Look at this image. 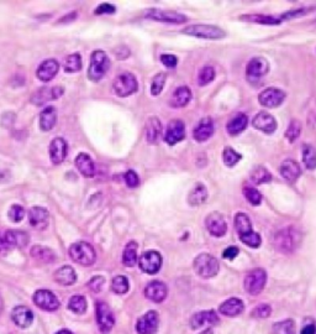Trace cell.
I'll return each mask as SVG.
<instances>
[{
	"mask_svg": "<svg viewBox=\"0 0 316 334\" xmlns=\"http://www.w3.org/2000/svg\"><path fill=\"white\" fill-rule=\"evenodd\" d=\"M128 289H130V283H128V280L125 276H116L113 278L111 290H113L116 295L126 294Z\"/></svg>",
	"mask_w": 316,
	"mask_h": 334,
	"instance_id": "c3c4849f",
	"label": "cell"
},
{
	"mask_svg": "<svg viewBox=\"0 0 316 334\" xmlns=\"http://www.w3.org/2000/svg\"><path fill=\"white\" fill-rule=\"evenodd\" d=\"M284 99L285 93L278 88H267L258 96L259 104L267 108H278L279 105H282Z\"/></svg>",
	"mask_w": 316,
	"mask_h": 334,
	"instance_id": "e0dca14e",
	"label": "cell"
},
{
	"mask_svg": "<svg viewBox=\"0 0 316 334\" xmlns=\"http://www.w3.org/2000/svg\"><path fill=\"white\" fill-rule=\"evenodd\" d=\"M115 7L111 4H101L100 7H98L95 9L94 13L96 15H101V14H114L115 13Z\"/></svg>",
	"mask_w": 316,
	"mask_h": 334,
	"instance_id": "91938a15",
	"label": "cell"
},
{
	"mask_svg": "<svg viewBox=\"0 0 316 334\" xmlns=\"http://www.w3.org/2000/svg\"><path fill=\"white\" fill-rule=\"evenodd\" d=\"M266 282H267V272L263 269H253L252 271L246 275L244 286L245 290L250 295L257 296L259 295L265 289Z\"/></svg>",
	"mask_w": 316,
	"mask_h": 334,
	"instance_id": "52a82bcc",
	"label": "cell"
},
{
	"mask_svg": "<svg viewBox=\"0 0 316 334\" xmlns=\"http://www.w3.org/2000/svg\"><path fill=\"white\" fill-rule=\"evenodd\" d=\"M2 306H3V304H2V300H0V309H2Z\"/></svg>",
	"mask_w": 316,
	"mask_h": 334,
	"instance_id": "03108f58",
	"label": "cell"
},
{
	"mask_svg": "<svg viewBox=\"0 0 316 334\" xmlns=\"http://www.w3.org/2000/svg\"><path fill=\"white\" fill-rule=\"evenodd\" d=\"M304 14H306V10L304 8L301 9H297V10H291V11H286V13L283 14L282 16L279 17L280 20H289V19H295V17H299L301 15H304Z\"/></svg>",
	"mask_w": 316,
	"mask_h": 334,
	"instance_id": "680465c9",
	"label": "cell"
},
{
	"mask_svg": "<svg viewBox=\"0 0 316 334\" xmlns=\"http://www.w3.org/2000/svg\"><path fill=\"white\" fill-rule=\"evenodd\" d=\"M206 229L216 238H221L227 231V223L225 221L224 216L219 212H213L206 217L205 219Z\"/></svg>",
	"mask_w": 316,
	"mask_h": 334,
	"instance_id": "2e32d148",
	"label": "cell"
},
{
	"mask_svg": "<svg viewBox=\"0 0 316 334\" xmlns=\"http://www.w3.org/2000/svg\"><path fill=\"white\" fill-rule=\"evenodd\" d=\"M269 71V62L265 57L257 56L250 60L246 66V77L250 83H257L263 76H266Z\"/></svg>",
	"mask_w": 316,
	"mask_h": 334,
	"instance_id": "ba28073f",
	"label": "cell"
},
{
	"mask_svg": "<svg viewBox=\"0 0 316 334\" xmlns=\"http://www.w3.org/2000/svg\"><path fill=\"white\" fill-rule=\"evenodd\" d=\"M219 323V317L215 313V311H203L193 315L190 318V327L192 329H198V328L205 326V324H215Z\"/></svg>",
	"mask_w": 316,
	"mask_h": 334,
	"instance_id": "d4e9b609",
	"label": "cell"
},
{
	"mask_svg": "<svg viewBox=\"0 0 316 334\" xmlns=\"http://www.w3.org/2000/svg\"><path fill=\"white\" fill-rule=\"evenodd\" d=\"M233 224H235V229L240 236H244L253 230L250 217L246 213H237L235 219H233Z\"/></svg>",
	"mask_w": 316,
	"mask_h": 334,
	"instance_id": "8d00e7d4",
	"label": "cell"
},
{
	"mask_svg": "<svg viewBox=\"0 0 316 334\" xmlns=\"http://www.w3.org/2000/svg\"><path fill=\"white\" fill-rule=\"evenodd\" d=\"M87 300L84 296L82 295H74L72 296L71 300L68 302V308L72 311V312L78 313V315H83L87 311Z\"/></svg>",
	"mask_w": 316,
	"mask_h": 334,
	"instance_id": "7bdbcfd3",
	"label": "cell"
},
{
	"mask_svg": "<svg viewBox=\"0 0 316 334\" xmlns=\"http://www.w3.org/2000/svg\"><path fill=\"white\" fill-rule=\"evenodd\" d=\"M166 80H167V75L163 72L157 73V75L152 78V82H151V94L152 96L157 97L161 94V92H162L163 88H165Z\"/></svg>",
	"mask_w": 316,
	"mask_h": 334,
	"instance_id": "bcb514c9",
	"label": "cell"
},
{
	"mask_svg": "<svg viewBox=\"0 0 316 334\" xmlns=\"http://www.w3.org/2000/svg\"><path fill=\"white\" fill-rule=\"evenodd\" d=\"M124 180L125 183H126L127 187H130V188H136L140 184V177L133 170H130V171H127L126 174L124 175Z\"/></svg>",
	"mask_w": 316,
	"mask_h": 334,
	"instance_id": "11a10c76",
	"label": "cell"
},
{
	"mask_svg": "<svg viewBox=\"0 0 316 334\" xmlns=\"http://www.w3.org/2000/svg\"><path fill=\"white\" fill-rule=\"evenodd\" d=\"M193 268H194V271L197 272V275H199L200 277L212 278L218 275L219 270H220V264H219L218 259L214 257L213 255L203 253L199 254L195 257L194 263H193Z\"/></svg>",
	"mask_w": 316,
	"mask_h": 334,
	"instance_id": "3957f363",
	"label": "cell"
},
{
	"mask_svg": "<svg viewBox=\"0 0 316 334\" xmlns=\"http://www.w3.org/2000/svg\"><path fill=\"white\" fill-rule=\"evenodd\" d=\"M301 133V123L299 120L293 119L291 123H289V127L285 131V137L289 142H295L298 140V137L300 136Z\"/></svg>",
	"mask_w": 316,
	"mask_h": 334,
	"instance_id": "7dc6e473",
	"label": "cell"
},
{
	"mask_svg": "<svg viewBox=\"0 0 316 334\" xmlns=\"http://www.w3.org/2000/svg\"><path fill=\"white\" fill-rule=\"evenodd\" d=\"M75 166H77L78 171L81 172L82 176H84V177L87 178L94 177L95 165L94 162H93L92 157H90L88 154H86V152H81V154H78V156L75 157Z\"/></svg>",
	"mask_w": 316,
	"mask_h": 334,
	"instance_id": "4316f807",
	"label": "cell"
},
{
	"mask_svg": "<svg viewBox=\"0 0 316 334\" xmlns=\"http://www.w3.org/2000/svg\"><path fill=\"white\" fill-rule=\"evenodd\" d=\"M110 68V60L101 50H96L90 56V64L88 68V78L93 82L103 80Z\"/></svg>",
	"mask_w": 316,
	"mask_h": 334,
	"instance_id": "7a4b0ae2",
	"label": "cell"
},
{
	"mask_svg": "<svg viewBox=\"0 0 316 334\" xmlns=\"http://www.w3.org/2000/svg\"><path fill=\"white\" fill-rule=\"evenodd\" d=\"M11 319L19 328H29L34 322V313L26 306H16L11 312Z\"/></svg>",
	"mask_w": 316,
	"mask_h": 334,
	"instance_id": "603a6c76",
	"label": "cell"
},
{
	"mask_svg": "<svg viewBox=\"0 0 316 334\" xmlns=\"http://www.w3.org/2000/svg\"><path fill=\"white\" fill-rule=\"evenodd\" d=\"M244 21L248 22H256V24H263V25H278L282 22L279 17L276 16H267V15H244L240 17Z\"/></svg>",
	"mask_w": 316,
	"mask_h": 334,
	"instance_id": "ab89813d",
	"label": "cell"
},
{
	"mask_svg": "<svg viewBox=\"0 0 316 334\" xmlns=\"http://www.w3.org/2000/svg\"><path fill=\"white\" fill-rule=\"evenodd\" d=\"M57 123V110L55 107H46L40 114V128L43 131H49Z\"/></svg>",
	"mask_w": 316,
	"mask_h": 334,
	"instance_id": "836d02e7",
	"label": "cell"
},
{
	"mask_svg": "<svg viewBox=\"0 0 316 334\" xmlns=\"http://www.w3.org/2000/svg\"><path fill=\"white\" fill-rule=\"evenodd\" d=\"M240 240H241L245 245H247V247L253 248V249L259 248V245L262 244L261 235L253 230L251 231V233L246 234V235H244V236H240Z\"/></svg>",
	"mask_w": 316,
	"mask_h": 334,
	"instance_id": "816d5d0a",
	"label": "cell"
},
{
	"mask_svg": "<svg viewBox=\"0 0 316 334\" xmlns=\"http://www.w3.org/2000/svg\"><path fill=\"white\" fill-rule=\"evenodd\" d=\"M24 217H25L24 207L19 206V204H14V206H11L10 209H9V218H10L11 222L19 223L24 219Z\"/></svg>",
	"mask_w": 316,
	"mask_h": 334,
	"instance_id": "f5cc1de1",
	"label": "cell"
},
{
	"mask_svg": "<svg viewBox=\"0 0 316 334\" xmlns=\"http://www.w3.org/2000/svg\"><path fill=\"white\" fill-rule=\"evenodd\" d=\"M7 249H8V247H7V243H5L4 235H3V234L0 233V251L7 250Z\"/></svg>",
	"mask_w": 316,
	"mask_h": 334,
	"instance_id": "be15d7a7",
	"label": "cell"
},
{
	"mask_svg": "<svg viewBox=\"0 0 316 334\" xmlns=\"http://www.w3.org/2000/svg\"><path fill=\"white\" fill-rule=\"evenodd\" d=\"M96 323L103 334H108L115 324V317L113 311L105 302H98L95 306Z\"/></svg>",
	"mask_w": 316,
	"mask_h": 334,
	"instance_id": "9c48e42d",
	"label": "cell"
},
{
	"mask_svg": "<svg viewBox=\"0 0 316 334\" xmlns=\"http://www.w3.org/2000/svg\"><path fill=\"white\" fill-rule=\"evenodd\" d=\"M182 32L189 36L206 40H220L226 36V32L215 25H192L183 29Z\"/></svg>",
	"mask_w": 316,
	"mask_h": 334,
	"instance_id": "5b68a950",
	"label": "cell"
},
{
	"mask_svg": "<svg viewBox=\"0 0 316 334\" xmlns=\"http://www.w3.org/2000/svg\"><path fill=\"white\" fill-rule=\"evenodd\" d=\"M167 295H168V289H167L166 283L157 280L152 281L145 289V296L152 302H163L166 300Z\"/></svg>",
	"mask_w": 316,
	"mask_h": 334,
	"instance_id": "ffe728a7",
	"label": "cell"
},
{
	"mask_svg": "<svg viewBox=\"0 0 316 334\" xmlns=\"http://www.w3.org/2000/svg\"><path fill=\"white\" fill-rule=\"evenodd\" d=\"M63 68L67 73H74L82 69V57L79 54H72L67 56L64 60Z\"/></svg>",
	"mask_w": 316,
	"mask_h": 334,
	"instance_id": "b9f144b4",
	"label": "cell"
},
{
	"mask_svg": "<svg viewBox=\"0 0 316 334\" xmlns=\"http://www.w3.org/2000/svg\"><path fill=\"white\" fill-rule=\"evenodd\" d=\"M316 326L315 323H306L301 329V334H315Z\"/></svg>",
	"mask_w": 316,
	"mask_h": 334,
	"instance_id": "6125c7cd",
	"label": "cell"
},
{
	"mask_svg": "<svg viewBox=\"0 0 316 334\" xmlns=\"http://www.w3.org/2000/svg\"><path fill=\"white\" fill-rule=\"evenodd\" d=\"M49 221V212L43 207H32L29 210V223L35 229H45Z\"/></svg>",
	"mask_w": 316,
	"mask_h": 334,
	"instance_id": "d6986e66",
	"label": "cell"
},
{
	"mask_svg": "<svg viewBox=\"0 0 316 334\" xmlns=\"http://www.w3.org/2000/svg\"><path fill=\"white\" fill-rule=\"evenodd\" d=\"M4 239L8 249L25 248L29 244V235L21 230H7Z\"/></svg>",
	"mask_w": 316,
	"mask_h": 334,
	"instance_id": "484cf974",
	"label": "cell"
},
{
	"mask_svg": "<svg viewBox=\"0 0 316 334\" xmlns=\"http://www.w3.org/2000/svg\"><path fill=\"white\" fill-rule=\"evenodd\" d=\"M303 162L308 170L316 169V150L314 146L304 144L303 146Z\"/></svg>",
	"mask_w": 316,
	"mask_h": 334,
	"instance_id": "60d3db41",
	"label": "cell"
},
{
	"mask_svg": "<svg viewBox=\"0 0 316 334\" xmlns=\"http://www.w3.org/2000/svg\"><path fill=\"white\" fill-rule=\"evenodd\" d=\"M280 175L289 182H294L301 175V167L295 160H284L280 165Z\"/></svg>",
	"mask_w": 316,
	"mask_h": 334,
	"instance_id": "f1b7e54d",
	"label": "cell"
},
{
	"mask_svg": "<svg viewBox=\"0 0 316 334\" xmlns=\"http://www.w3.org/2000/svg\"><path fill=\"white\" fill-rule=\"evenodd\" d=\"M245 309V304L240 298H229L227 301H225L224 303L221 304L220 311L221 315H224L225 317H237L239 315H241Z\"/></svg>",
	"mask_w": 316,
	"mask_h": 334,
	"instance_id": "f546056e",
	"label": "cell"
},
{
	"mask_svg": "<svg viewBox=\"0 0 316 334\" xmlns=\"http://www.w3.org/2000/svg\"><path fill=\"white\" fill-rule=\"evenodd\" d=\"M64 93L63 87L54 86V87H42L39 90L34 93L31 97L30 102L34 105H43L48 103L49 101H55L62 97Z\"/></svg>",
	"mask_w": 316,
	"mask_h": 334,
	"instance_id": "7c38bea8",
	"label": "cell"
},
{
	"mask_svg": "<svg viewBox=\"0 0 316 334\" xmlns=\"http://www.w3.org/2000/svg\"><path fill=\"white\" fill-rule=\"evenodd\" d=\"M105 283V278L103 276H94L88 282V286L93 292H100Z\"/></svg>",
	"mask_w": 316,
	"mask_h": 334,
	"instance_id": "9f6ffc18",
	"label": "cell"
},
{
	"mask_svg": "<svg viewBox=\"0 0 316 334\" xmlns=\"http://www.w3.org/2000/svg\"><path fill=\"white\" fill-rule=\"evenodd\" d=\"M301 234L295 228H285V229L278 231L274 236V244L280 253L291 254L300 245Z\"/></svg>",
	"mask_w": 316,
	"mask_h": 334,
	"instance_id": "6da1fadb",
	"label": "cell"
},
{
	"mask_svg": "<svg viewBox=\"0 0 316 334\" xmlns=\"http://www.w3.org/2000/svg\"><path fill=\"white\" fill-rule=\"evenodd\" d=\"M60 71V63L55 60V58H49V60L43 61L40 64L39 68L36 71V76L40 81L49 82L54 80V77Z\"/></svg>",
	"mask_w": 316,
	"mask_h": 334,
	"instance_id": "cb8c5ba5",
	"label": "cell"
},
{
	"mask_svg": "<svg viewBox=\"0 0 316 334\" xmlns=\"http://www.w3.org/2000/svg\"><path fill=\"white\" fill-rule=\"evenodd\" d=\"M161 62L165 64L167 68H175V67H177L178 60L174 55L165 54V55H161Z\"/></svg>",
	"mask_w": 316,
	"mask_h": 334,
	"instance_id": "6f0895ef",
	"label": "cell"
},
{
	"mask_svg": "<svg viewBox=\"0 0 316 334\" xmlns=\"http://www.w3.org/2000/svg\"><path fill=\"white\" fill-rule=\"evenodd\" d=\"M250 178H251V181H252L253 184H262V183L271 182L272 175H271V172L266 169V167L257 166L256 169L251 172Z\"/></svg>",
	"mask_w": 316,
	"mask_h": 334,
	"instance_id": "f35d334b",
	"label": "cell"
},
{
	"mask_svg": "<svg viewBox=\"0 0 316 334\" xmlns=\"http://www.w3.org/2000/svg\"><path fill=\"white\" fill-rule=\"evenodd\" d=\"M248 125V118L245 114H237V115L233 116L229 120L226 125L227 133L230 134L231 136H236L239 134H241L242 131L246 130Z\"/></svg>",
	"mask_w": 316,
	"mask_h": 334,
	"instance_id": "e575fe53",
	"label": "cell"
},
{
	"mask_svg": "<svg viewBox=\"0 0 316 334\" xmlns=\"http://www.w3.org/2000/svg\"><path fill=\"white\" fill-rule=\"evenodd\" d=\"M273 334H295V323L292 319L278 322L272 328Z\"/></svg>",
	"mask_w": 316,
	"mask_h": 334,
	"instance_id": "f6af8a7d",
	"label": "cell"
},
{
	"mask_svg": "<svg viewBox=\"0 0 316 334\" xmlns=\"http://www.w3.org/2000/svg\"><path fill=\"white\" fill-rule=\"evenodd\" d=\"M56 334H73V333L68 329H62V330H60V332H57Z\"/></svg>",
	"mask_w": 316,
	"mask_h": 334,
	"instance_id": "e7e4bbea",
	"label": "cell"
},
{
	"mask_svg": "<svg viewBox=\"0 0 316 334\" xmlns=\"http://www.w3.org/2000/svg\"><path fill=\"white\" fill-rule=\"evenodd\" d=\"M244 195L246 199L248 201V203H251L252 206H259V204H261L262 195L261 192L257 188H254V187H245Z\"/></svg>",
	"mask_w": 316,
	"mask_h": 334,
	"instance_id": "f907efd6",
	"label": "cell"
},
{
	"mask_svg": "<svg viewBox=\"0 0 316 334\" xmlns=\"http://www.w3.org/2000/svg\"><path fill=\"white\" fill-rule=\"evenodd\" d=\"M69 256L74 263L82 266H92L96 260L94 248L86 242H78L69 248Z\"/></svg>",
	"mask_w": 316,
	"mask_h": 334,
	"instance_id": "277c9868",
	"label": "cell"
},
{
	"mask_svg": "<svg viewBox=\"0 0 316 334\" xmlns=\"http://www.w3.org/2000/svg\"><path fill=\"white\" fill-rule=\"evenodd\" d=\"M34 302L37 307L45 309V311H57L60 308V300L57 298L54 292L48 291V290H39L35 292L34 295Z\"/></svg>",
	"mask_w": 316,
	"mask_h": 334,
	"instance_id": "5bb4252c",
	"label": "cell"
},
{
	"mask_svg": "<svg viewBox=\"0 0 316 334\" xmlns=\"http://www.w3.org/2000/svg\"><path fill=\"white\" fill-rule=\"evenodd\" d=\"M137 263V244L135 242H130L125 248L122 254V264L127 268H133Z\"/></svg>",
	"mask_w": 316,
	"mask_h": 334,
	"instance_id": "74e56055",
	"label": "cell"
},
{
	"mask_svg": "<svg viewBox=\"0 0 316 334\" xmlns=\"http://www.w3.org/2000/svg\"><path fill=\"white\" fill-rule=\"evenodd\" d=\"M214 134V122L210 116H204L199 120L197 127L193 131V136L198 142H204L209 140Z\"/></svg>",
	"mask_w": 316,
	"mask_h": 334,
	"instance_id": "7402d4cb",
	"label": "cell"
},
{
	"mask_svg": "<svg viewBox=\"0 0 316 334\" xmlns=\"http://www.w3.org/2000/svg\"><path fill=\"white\" fill-rule=\"evenodd\" d=\"M31 256L41 264H52L56 260V254L52 249L43 245H34L31 248Z\"/></svg>",
	"mask_w": 316,
	"mask_h": 334,
	"instance_id": "d6a6232c",
	"label": "cell"
},
{
	"mask_svg": "<svg viewBox=\"0 0 316 334\" xmlns=\"http://www.w3.org/2000/svg\"><path fill=\"white\" fill-rule=\"evenodd\" d=\"M252 127L266 134H273L277 130V120L267 111H259L252 120Z\"/></svg>",
	"mask_w": 316,
	"mask_h": 334,
	"instance_id": "ac0fdd59",
	"label": "cell"
},
{
	"mask_svg": "<svg viewBox=\"0 0 316 334\" xmlns=\"http://www.w3.org/2000/svg\"><path fill=\"white\" fill-rule=\"evenodd\" d=\"M55 281L62 286H72L77 281V274L72 266H62L58 270H56L54 275Z\"/></svg>",
	"mask_w": 316,
	"mask_h": 334,
	"instance_id": "4dcf8cb0",
	"label": "cell"
},
{
	"mask_svg": "<svg viewBox=\"0 0 316 334\" xmlns=\"http://www.w3.org/2000/svg\"><path fill=\"white\" fill-rule=\"evenodd\" d=\"M67 151H68V145L62 137H56L49 144V157H51V161L55 165L63 162L67 156Z\"/></svg>",
	"mask_w": 316,
	"mask_h": 334,
	"instance_id": "44dd1931",
	"label": "cell"
},
{
	"mask_svg": "<svg viewBox=\"0 0 316 334\" xmlns=\"http://www.w3.org/2000/svg\"><path fill=\"white\" fill-rule=\"evenodd\" d=\"M207 196H209V193H207L206 187L203 183H197L189 192L188 203L190 206H200L206 201Z\"/></svg>",
	"mask_w": 316,
	"mask_h": 334,
	"instance_id": "d590c367",
	"label": "cell"
},
{
	"mask_svg": "<svg viewBox=\"0 0 316 334\" xmlns=\"http://www.w3.org/2000/svg\"><path fill=\"white\" fill-rule=\"evenodd\" d=\"M186 137V124L179 119L171 120L167 125L165 133V141L168 145H175Z\"/></svg>",
	"mask_w": 316,
	"mask_h": 334,
	"instance_id": "9a60e30c",
	"label": "cell"
},
{
	"mask_svg": "<svg viewBox=\"0 0 316 334\" xmlns=\"http://www.w3.org/2000/svg\"><path fill=\"white\" fill-rule=\"evenodd\" d=\"M222 160L227 167H233L239 161L242 160V155L236 152L232 148H226L222 152Z\"/></svg>",
	"mask_w": 316,
	"mask_h": 334,
	"instance_id": "681fc988",
	"label": "cell"
},
{
	"mask_svg": "<svg viewBox=\"0 0 316 334\" xmlns=\"http://www.w3.org/2000/svg\"><path fill=\"white\" fill-rule=\"evenodd\" d=\"M113 88L116 96L125 98V97H128L137 92L139 83H137L136 77H135L133 73L124 72L115 78V81L113 83Z\"/></svg>",
	"mask_w": 316,
	"mask_h": 334,
	"instance_id": "8992f818",
	"label": "cell"
},
{
	"mask_svg": "<svg viewBox=\"0 0 316 334\" xmlns=\"http://www.w3.org/2000/svg\"><path fill=\"white\" fill-rule=\"evenodd\" d=\"M272 313V307L267 303L258 304V306L251 312V317L253 318H268Z\"/></svg>",
	"mask_w": 316,
	"mask_h": 334,
	"instance_id": "db71d44e",
	"label": "cell"
},
{
	"mask_svg": "<svg viewBox=\"0 0 316 334\" xmlns=\"http://www.w3.org/2000/svg\"><path fill=\"white\" fill-rule=\"evenodd\" d=\"M215 80V68L213 66H204L203 68L200 69L198 76V83L199 86L204 87L206 84L212 83V82Z\"/></svg>",
	"mask_w": 316,
	"mask_h": 334,
	"instance_id": "ee69618b",
	"label": "cell"
},
{
	"mask_svg": "<svg viewBox=\"0 0 316 334\" xmlns=\"http://www.w3.org/2000/svg\"><path fill=\"white\" fill-rule=\"evenodd\" d=\"M140 269L148 275H154L160 271L162 265V256L156 250L145 251L139 260Z\"/></svg>",
	"mask_w": 316,
	"mask_h": 334,
	"instance_id": "8fae6325",
	"label": "cell"
},
{
	"mask_svg": "<svg viewBox=\"0 0 316 334\" xmlns=\"http://www.w3.org/2000/svg\"><path fill=\"white\" fill-rule=\"evenodd\" d=\"M161 134H162V124H161L160 119L156 118V116L148 118L145 127V135L147 141L150 144L157 142Z\"/></svg>",
	"mask_w": 316,
	"mask_h": 334,
	"instance_id": "1f68e13d",
	"label": "cell"
},
{
	"mask_svg": "<svg viewBox=\"0 0 316 334\" xmlns=\"http://www.w3.org/2000/svg\"><path fill=\"white\" fill-rule=\"evenodd\" d=\"M160 326V316L156 311H148L146 315L139 318L136 330L139 334H156Z\"/></svg>",
	"mask_w": 316,
	"mask_h": 334,
	"instance_id": "4fadbf2b",
	"label": "cell"
},
{
	"mask_svg": "<svg viewBox=\"0 0 316 334\" xmlns=\"http://www.w3.org/2000/svg\"><path fill=\"white\" fill-rule=\"evenodd\" d=\"M192 90L189 87L180 86L173 92L171 99H169V104L173 108H183L192 101Z\"/></svg>",
	"mask_w": 316,
	"mask_h": 334,
	"instance_id": "83f0119b",
	"label": "cell"
},
{
	"mask_svg": "<svg viewBox=\"0 0 316 334\" xmlns=\"http://www.w3.org/2000/svg\"><path fill=\"white\" fill-rule=\"evenodd\" d=\"M239 253H240L239 248L230 247V248L225 249L224 253H222V256H224L225 259H227V260H233L237 256V255H239Z\"/></svg>",
	"mask_w": 316,
	"mask_h": 334,
	"instance_id": "94428289",
	"label": "cell"
},
{
	"mask_svg": "<svg viewBox=\"0 0 316 334\" xmlns=\"http://www.w3.org/2000/svg\"><path fill=\"white\" fill-rule=\"evenodd\" d=\"M146 16L151 20L160 22H168V24H184L188 21V17L183 14L172 10H161V9H148Z\"/></svg>",
	"mask_w": 316,
	"mask_h": 334,
	"instance_id": "30bf717a",
	"label": "cell"
}]
</instances>
